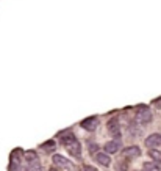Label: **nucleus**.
I'll use <instances>...</instances> for the list:
<instances>
[{
  "label": "nucleus",
  "mask_w": 161,
  "mask_h": 171,
  "mask_svg": "<svg viewBox=\"0 0 161 171\" xmlns=\"http://www.w3.org/2000/svg\"><path fill=\"white\" fill-rule=\"evenodd\" d=\"M135 121L139 123L142 126H147L153 121V115H152V110L149 108L147 105H141L136 108V113H135Z\"/></svg>",
  "instance_id": "1"
},
{
  "label": "nucleus",
  "mask_w": 161,
  "mask_h": 171,
  "mask_svg": "<svg viewBox=\"0 0 161 171\" xmlns=\"http://www.w3.org/2000/svg\"><path fill=\"white\" fill-rule=\"evenodd\" d=\"M52 163L55 168H58L59 171L61 170H66V171H74L75 165L72 163L69 159H66L64 156H59V154H53L52 156Z\"/></svg>",
  "instance_id": "2"
},
{
  "label": "nucleus",
  "mask_w": 161,
  "mask_h": 171,
  "mask_svg": "<svg viewBox=\"0 0 161 171\" xmlns=\"http://www.w3.org/2000/svg\"><path fill=\"white\" fill-rule=\"evenodd\" d=\"M107 129H108L110 135L113 137L114 140H119V138H120L122 132H120V123H119V118H117V116H113V118L108 119Z\"/></svg>",
  "instance_id": "3"
},
{
  "label": "nucleus",
  "mask_w": 161,
  "mask_h": 171,
  "mask_svg": "<svg viewBox=\"0 0 161 171\" xmlns=\"http://www.w3.org/2000/svg\"><path fill=\"white\" fill-rule=\"evenodd\" d=\"M99 124H100V121H99L97 116H89V118H85V119L81 121L80 127L88 130V132H96L97 127H99Z\"/></svg>",
  "instance_id": "4"
},
{
  "label": "nucleus",
  "mask_w": 161,
  "mask_h": 171,
  "mask_svg": "<svg viewBox=\"0 0 161 171\" xmlns=\"http://www.w3.org/2000/svg\"><path fill=\"white\" fill-rule=\"evenodd\" d=\"M19 154H22L20 149H14L13 152H11V156H9V165H8V170L9 171H17L20 168L22 156H19Z\"/></svg>",
  "instance_id": "5"
},
{
  "label": "nucleus",
  "mask_w": 161,
  "mask_h": 171,
  "mask_svg": "<svg viewBox=\"0 0 161 171\" xmlns=\"http://www.w3.org/2000/svg\"><path fill=\"white\" fill-rule=\"evenodd\" d=\"M64 148H66V151H67L70 156H74L75 159H80V157H81V143L77 140V138H75L74 141L67 143Z\"/></svg>",
  "instance_id": "6"
},
{
  "label": "nucleus",
  "mask_w": 161,
  "mask_h": 171,
  "mask_svg": "<svg viewBox=\"0 0 161 171\" xmlns=\"http://www.w3.org/2000/svg\"><path fill=\"white\" fill-rule=\"evenodd\" d=\"M144 145L149 149H158V148H161V134H150L144 140Z\"/></svg>",
  "instance_id": "7"
},
{
  "label": "nucleus",
  "mask_w": 161,
  "mask_h": 171,
  "mask_svg": "<svg viewBox=\"0 0 161 171\" xmlns=\"http://www.w3.org/2000/svg\"><path fill=\"white\" fill-rule=\"evenodd\" d=\"M57 138L59 140L61 145L66 146L67 143H70V141H74V140H75V135H74V132H72L70 129H64V130H61L59 134L57 135Z\"/></svg>",
  "instance_id": "8"
},
{
  "label": "nucleus",
  "mask_w": 161,
  "mask_h": 171,
  "mask_svg": "<svg viewBox=\"0 0 161 171\" xmlns=\"http://www.w3.org/2000/svg\"><path fill=\"white\" fill-rule=\"evenodd\" d=\"M139 156H141V148L136 146V145L122 149V157L124 159H138Z\"/></svg>",
  "instance_id": "9"
},
{
  "label": "nucleus",
  "mask_w": 161,
  "mask_h": 171,
  "mask_svg": "<svg viewBox=\"0 0 161 171\" xmlns=\"http://www.w3.org/2000/svg\"><path fill=\"white\" fill-rule=\"evenodd\" d=\"M92 157H94V160H96L99 165H102V167H110L111 165V157L107 152H96Z\"/></svg>",
  "instance_id": "10"
},
{
  "label": "nucleus",
  "mask_w": 161,
  "mask_h": 171,
  "mask_svg": "<svg viewBox=\"0 0 161 171\" xmlns=\"http://www.w3.org/2000/svg\"><path fill=\"white\" fill-rule=\"evenodd\" d=\"M103 149L107 154H114V152H117L120 149V141L119 140H111L108 143H105V146H103Z\"/></svg>",
  "instance_id": "11"
},
{
  "label": "nucleus",
  "mask_w": 161,
  "mask_h": 171,
  "mask_svg": "<svg viewBox=\"0 0 161 171\" xmlns=\"http://www.w3.org/2000/svg\"><path fill=\"white\" fill-rule=\"evenodd\" d=\"M24 159H25L27 165H30V163H38V162H39V157H38V154H36L35 151H27L25 156H24Z\"/></svg>",
  "instance_id": "12"
},
{
  "label": "nucleus",
  "mask_w": 161,
  "mask_h": 171,
  "mask_svg": "<svg viewBox=\"0 0 161 171\" xmlns=\"http://www.w3.org/2000/svg\"><path fill=\"white\" fill-rule=\"evenodd\" d=\"M41 149L46 151V152H53L55 149H57V143H55V140H49V141L41 145Z\"/></svg>",
  "instance_id": "13"
},
{
  "label": "nucleus",
  "mask_w": 161,
  "mask_h": 171,
  "mask_svg": "<svg viewBox=\"0 0 161 171\" xmlns=\"http://www.w3.org/2000/svg\"><path fill=\"white\" fill-rule=\"evenodd\" d=\"M142 171H161V165L153 162H146L142 165Z\"/></svg>",
  "instance_id": "14"
},
{
  "label": "nucleus",
  "mask_w": 161,
  "mask_h": 171,
  "mask_svg": "<svg viewBox=\"0 0 161 171\" xmlns=\"http://www.w3.org/2000/svg\"><path fill=\"white\" fill-rule=\"evenodd\" d=\"M150 159L153 160V163L161 165V151H158V149H150Z\"/></svg>",
  "instance_id": "15"
},
{
  "label": "nucleus",
  "mask_w": 161,
  "mask_h": 171,
  "mask_svg": "<svg viewBox=\"0 0 161 171\" xmlns=\"http://www.w3.org/2000/svg\"><path fill=\"white\" fill-rule=\"evenodd\" d=\"M88 148H89V152L92 154H96V152H99V146H96V143L94 141H88Z\"/></svg>",
  "instance_id": "16"
},
{
  "label": "nucleus",
  "mask_w": 161,
  "mask_h": 171,
  "mask_svg": "<svg viewBox=\"0 0 161 171\" xmlns=\"http://www.w3.org/2000/svg\"><path fill=\"white\" fill-rule=\"evenodd\" d=\"M116 167H117V171H127L128 170V163L127 162H117Z\"/></svg>",
  "instance_id": "17"
},
{
  "label": "nucleus",
  "mask_w": 161,
  "mask_h": 171,
  "mask_svg": "<svg viewBox=\"0 0 161 171\" xmlns=\"http://www.w3.org/2000/svg\"><path fill=\"white\" fill-rule=\"evenodd\" d=\"M80 171H99L96 167H92V165H81Z\"/></svg>",
  "instance_id": "18"
},
{
  "label": "nucleus",
  "mask_w": 161,
  "mask_h": 171,
  "mask_svg": "<svg viewBox=\"0 0 161 171\" xmlns=\"http://www.w3.org/2000/svg\"><path fill=\"white\" fill-rule=\"evenodd\" d=\"M49 171H59V170H58V168H55V167H53V168H50V170H49Z\"/></svg>",
  "instance_id": "19"
}]
</instances>
